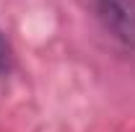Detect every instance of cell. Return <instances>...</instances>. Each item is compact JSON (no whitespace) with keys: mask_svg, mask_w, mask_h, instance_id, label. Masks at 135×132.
Wrapping results in <instances>:
<instances>
[{"mask_svg":"<svg viewBox=\"0 0 135 132\" xmlns=\"http://www.w3.org/2000/svg\"><path fill=\"white\" fill-rule=\"evenodd\" d=\"M104 23L125 44H135V0H96Z\"/></svg>","mask_w":135,"mask_h":132,"instance_id":"6da1fadb","label":"cell"},{"mask_svg":"<svg viewBox=\"0 0 135 132\" xmlns=\"http://www.w3.org/2000/svg\"><path fill=\"white\" fill-rule=\"evenodd\" d=\"M13 65H16V52L11 47L8 36L0 29V75H8V73L13 70Z\"/></svg>","mask_w":135,"mask_h":132,"instance_id":"7a4b0ae2","label":"cell"}]
</instances>
